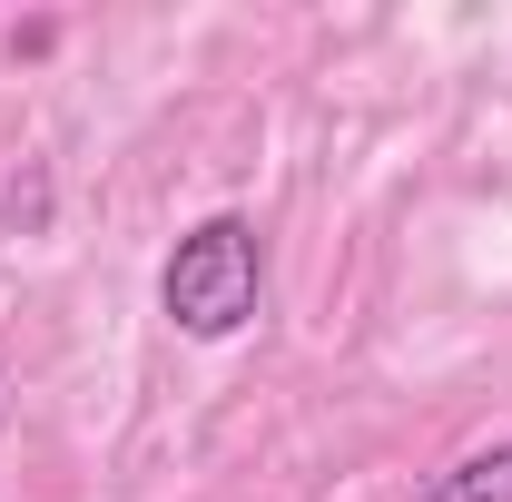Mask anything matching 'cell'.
I'll return each instance as SVG.
<instances>
[{"instance_id": "6da1fadb", "label": "cell", "mask_w": 512, "mask_h": 502, "mask_svg": "<svg viewBox=\"0 0 512 502\" xmlns=\"http://www.w3.org/2000/svg\"><path fill=\"white\" fill-rule=\"evenodd\" d=\"M256 286H266V266H256V227L247 217H197L188 237L168 247V266H158V306H168V325L197 335V345H227L256 315Z\"/></svg>"}, {"instance_id": "7a4b0ae2", "label": "cell", "mask_w": 512, "mask_h": 502, "mask_svg": "<svg viewBox=\"0 0 512 502\" xmlns=\"http://www.w3.org/2000/svg\"><path fill=\"white\" fill-rule=\"evenodd\" d=\"M414 502H512V443H483V453H463L453 473H434Z\"/></svg>"}]
</instances>
